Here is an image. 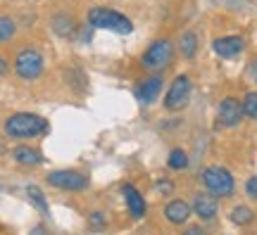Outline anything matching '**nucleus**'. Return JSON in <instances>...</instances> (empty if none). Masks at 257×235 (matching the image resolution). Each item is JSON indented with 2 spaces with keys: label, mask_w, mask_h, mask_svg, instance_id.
Segmentation results:
<instances>
[{
  "label": "nucleus",
  "mask_w": 257,
  "mask_h": 235,
  "mask_svg": "<svg viewBox=\"0 0 257 235\" xmlns=\"http://www.w3.org/2000/svg\"><path fill=\"white\" fill-rule=\"evenodd\" d=\"M17 34V22L8 15H0V43H8L12 41Z\"/></svg>",
  "instance_id": "nucleus-22"
},
{
  "label": "nucleus",
  "mask_w": 257,
  "mask_h": 235,
  "mask_svg": "<svg viewBox=\"0 0 257 235\" xmlns=\"http://www.w3.org/2000/svg\"><path fill=\"white\" fill-rule=\"evenodd\" d=\"M50 31L55 34L57 38H64V41H72V38L79 36V31H81V27H79V22H76V17L74 15H69V12H55L53 17H50Z\"/></svg>",
  "instance_id": "nucleus-15"
},
{
  "label": "nucleus",
  "mask_w": 257,
  "mask_h": 235,
  "mask_svg": "<svg viewBox=\"0 0 257 235\" xmlns=\"http://www.w3.org/2000/svg\"><path fill=\"white\" fill-rule=\"evenodd\" d=\"M176 48H179V53H181V57L184 60H195V55H198V48H200V43H198V34L195 31H184L181 36H179V43H176Z\"/></svg>",
  "instance_id": "nucleus-17"
},
{
  "label": "nucleus",
  "mask_w": 257,
  "mask_h": 235,
  "mask_svg": "<svg viewBox=\"0 0 257 235\" xmlns=\"http://www.w3.org/2000/svg\"><path fill=\"white\" fill-rule=\"evenodd\" d=\"M88 226L95 228V230H102V228L107 226V216H105V211H100V209L91 211V216H88Z\"/></svg>",
  "instance_id": "nucleus-24"
},
{
  "label": "nucleus",
  "mask_w": 257,
  "mask_h": 235,
  "mask_svg": "<svg viewBox=\"0 0 257 235\" xmlns=\"http://www.w3.org/2000/svg\"><path fill=\"white\" fill-rule=\"evenodd\" d=\"M229 221L233 226L245 228L255 221V211H252V207H248V204H236V207L229 211Z\"/></svg>",
  "instance_id": "nucleus-18"
},
{
  "label": "nucleus",
  "mask_w": 257,
  "mask_h": 235,
  "mask_svg": "<svg viewBox=\"0 0 257 235\" xmlns=\"http://www.w3.org/2000/svg\"><path fill=\"white\" fill-rule=\"evenodd\" d=\"M162 91H165V76L162 74H148V76H143V79H138L134 83V98L143 107L155 105L160 95H162Z\"/></svg>",
  "instance_id": "nucleus-9"
},
{
  "label": "nucleus",
  "mask_w": 257,
  "mask_h": 235,
  "mask_svg": "<svg viewBox=\"0 0 257 235\" xmlns=\"http://www.w3.org/2000/svg\"><path fill=\"white\" fill-rule=\"evenodd\" d=\"M10 157L15 159V164L24 166V169H36L41 164H46V154L41 147L31 143H17L12 150H10Z\"/></svg>",
  "instance_id": "nucleus-12"
},
{
  "label": "nucleus",
  "mask_w": 257,
  "mask_h": 235,
  "mask_svg": "<svg viewBox=\"0 0 257 235\" xmlns=\"http://www.w3.org/2000/svg\"><path fill=\"white\" fill-rule=\"evenodd\" d=\"M12 69H15V76H17L19 81H27V83L38 81L43 76V72H46V55L34 46L22 48L15 55Z\"/></svg>",
  "instance_id": "nucleus-5"
},
{
  "label": "nucleus",
  "mask_w": 257,
  "mask_h": 235,
  "mask_svg": "<svg viewBox=\"0 0 257 235\" xmlns=\"http://www.w3.org/2000/svg\"><path fill=\"white\" fill-rule=\"evenodd\" d=\"M8 154V145H5V138H0V157Z\"/></svg>",
  "instance_id": "nucleus-30"
},
{
  "label": "nucleus",
  "mask_w": 257,
  "mask_h": 235,
  "mask_svg": "<svg viewBox=\"0 0 257 235\" xmlns=\"http://www.w3.org/2000/svg\"><path fill=\"white\" fill-rule=\"evenodd\" d=\"M62 81L67 83V88H72L74 93H88V76L81 67H67L62 72Z\"/></svg>",
  "instance_id": "nucleus-16"
},
{
  "label": "nucleus",
  "mask_w": 257,
  "mask_h": 235,
  "mask_svg": "<svg viewBox=\"0 0 257 235\" xmlns=\"http://www.w3.org/2000/svg\"><path fill=\"white\" fill-rule=\"evenodd\" d=\"M27 197H29V202L34 204V209H38V214H41V216H48V214H50L46 192L38 188V185H27Z\"/></svg>",
  "instance_id": "nucleus-19"
},
{
  "label": "nucleus",
  "mask_w": 257,
  "mask_h": 235,
  "mask_svg": "<svg viewBox=\"0 0 257 235\" xmlns=\"http://www.w3.org/2000/svg\"><path fill=\"white\" fill-rule=\"evenodd\" d=\"M86 24L91 29H107L112 34H119V36H128L134 34V22L121 15L119 10L112 8H91L86 12Z\"/></svg>",
  "instance_id": "nucleus-4"
},
{
  "label": "nucleus",
  "mask_w": 257,
  "mask_h": 235,
  "mask_svg": "<svg viewBox=\"0 0 257 235\" xmlns=\"http://www.w3.org/2000/svg\"><path fill=\"white\" fill-rule=\"evenodd\" d=\"M212 50L221 60H233L245 50V38L238 34H229V36H219L212 41Z\"/></svg>",
  "instance_id": "nucleus-14"
},
{
  "label": "nucleus",
  "mask_w": 257,
  "mask_h": 235,
  "mask_svg": "<svg viewBox=\"0 0 257 235\" xmlns=\"http://www.w3.org/2000/svg\"><path fill=\"white\" fill-rule=\"evenodd\" d=\"M29 235H48V230H46L43 226H36V228H34V230H31Z\"/></svg>",
  "instance_id": "nucleus-29"
},
{
  "label": "nucleus",
  "mask_w": 257,
  "mask_h": 235,
  "mask_svg": "<svg viewBox=\"0 0 257 235\" xmlns=\"http://www.w3.org/2000/svg\"><path fill=\"white\" fill-rule=\"evenodd\" d=\"M243 188H245V195H248L252 202H257V173H255V176H250Z\"/></svg>",
  "instance_id": "nucleus-25"
},
{
  "label": "nucleus",
  "mask_w": 257,
  "mask_h": 235,
  "mask_svg": "<svg viewBox=\"0 0 257 235\" xmlns=\"http://www.w3.org/2000/svg\"><path fill=\"white\" fill-rule=\"evenodd\" d=\"M48 131H50V121L36 112H12L3 121L5 138L17 140V143H29V140L43 138L48 136Z\"/></svg>",
  "instance_id": "nucleus-1"
},
{
  "label": "nucleus",
  "mask_w": 257,
  "mask_h": 235,
  "mask_svg": "<svg viewBox=\"0 0 257 235\" xmlns=\"http://www.w3.org/2000/svg\"><path fill=\"white\" fill-rule=\"evenodd\" d=\"M8 72H10V62H8V57H3V55H0V76H5Z\"/></svg>",
  "instance_id": "nucleus-28"
},
{
  "label": "nucleus",
  "mask_w": 257,
  "mask_h": 235,
  "mask_svg": "<svg viewBox=\"0 0 257 235\" xmlns=\"http://www.w3.org/2000/svg\"><path fill=\"white\" fill-rule=\"evenodd\" d=\"M176 57V46L172 38H155L150 46L141 53L138 64L141 69L148 74H162L165 69H169L174 64Z\"/></svg>",
  "instance_id": "nucleus-2"
},
{
  "label": "nucleus",
  "mask_w": 257,
  "mask_h": 235,
  "mask_svg": "<svg viewBox=\"0 0 257 235\" xmlns=\"http://www.w3.org/2000/svg\"><path fill=\"white\" fill-rule=\"evenodd\" d=\"M179 235H210V233H207V228H205V226H200V223H193V226H186Z\"/></svg>",
  "instance_id": "nucleus-26"
},
{
  "label": "nucleus",
  "mask_w": 257,
  "mask_h": 235,
  "mask_svg": "<svg viewBox=\"0 0 257 235\" xmlns=\"http://www.w3.org/2000/svg\"><path fill=\"white\" fill-rule=\"evenodd\" d=\"M243 105H240L238 98H233V95H226V98L219 100V105H217V114H214V124L217 128L221 131H231V128H236L243 124Z\"/></svg>",
  "instance_id": "nucleus-8"
},
{
  "label": "nucleus",
  "mask_w": 257,
  "mask_h": 235,
  "mask_svg": "<svg viewBox=\"0 0 257 235\" xmlns=\"http://www.w3.org/2000/svg\"><path fill=\"white\" fill-rule=\"evenodd\" d=\"M198 178H200L202 188L207 190L210 195H214L217 199H229L236 195V178H233V173H231L226 166H221V164L205 166Z\"/></svg>",
  "instance_id": "nucleus-3"
},
{
  "label": "nucleus",
  "mask_w": 257,
  "mask_h": 235,
  "mask_svg": "<svg viewBox=\"0 0 257 235\" xmlns=\"http://www.w3.org/2000/svg\"><path fill=\"white\" fill-rule=\"evenodd\" d=\"M162 216H165V221L172 223V226H186L188 218L193 216L191 202H186V199H181V197L167 199L165 207H162Z\"/></svg>",
  "instance_id": "nucleus-13"
},
{
  "label": "nucleus",
  "mask_w": 257,
  "mask_h": 235,
  "mask_svg": "<svg viewBox=\"0 0 257 235\" xmlns=\"http://www.w3.org/2000/svg\"><path fill=\"white\" fill-rule=\"evenodd\" d=\"M191 95H193V79L188 74H176L174 81L169 83L165 98H162V107L165 112H184L191 105Z\"/></svg>",
  "instance_id": "nucleus-6"
},
{
  "label": "nucleus",
  "mask_w": 257,
  "mask_h": 235,
  "mask_svg": "<svg viewBox=\"0 0 257 235\" xmlns=\"http://www.w3.org/2000/svg\"><path fill=\"white\" fill-rule=\"evenodd\" d=\"M245 72H248L250 81L257 83V57H255V60H250V64H248V69H245Z\"/></svg>",
  "instance_id": "nucleus-27"
},
{
  "label": "nucleus",
  "mask_w": 257,
  "mask_h": 235,
  "mask_svg": "<svg viewBox=\"0 0 257 235\" xmlns=\"http://www.w3.org/2000/svg\"><path fill=\"white\" fill-rule=\"evenodd\" d=\"M176 190V183L169 178V176H160L155 181V192L157 195H162V197H169V195H174Z\"/></svg>",
  "instance_id": "nucleus-23"
},
{
  "label": "nucleus",
  "mask_w": 257,
  "mask_h": 235,
  "mask_svg": "<svg viewBox=\"0 0 257 235\" xmlns=\"http://www.w3.org/2000/svg\"><path fill=\"white\" fill-rule=\"evenodd\" d=\"M119 192H121V199H124V207H126L128 216L134 218V221H141V218L148 214V202H146V197H143V192L128 181L121 183Z\"/></svg>",
  "instance_id": "nucleus-10"
},
{
  "label": "nucleus",
  "mask_w": 257,
  "mask_h": 235,
  "mask_svg": "<svg viewBox=\"0 0 257 235\" xmlns=\"http://www.w3.org/2000/svg\"><path fill=\"white\" fill-rule=\"evenodd\" d=\"M46 183L62 192H83L91 188V176L79 169H53L46 176Z\"/></svg>",
  "instance_id": "nucleus-7"
},
{
  "label": "nucleus",
  "mask_w": 257,
  "mask_h": 235,
  "mask_svg": "<svg viewBox=\"0 0 257 235\" xmlns=\"http://www.w3.org/2000/svg\"><path fill=\"white\" fill-rule=\"evenodd\" d=\"M240 105H243V114L250 121H257V91H248L243 98H240Z\"/></svg>",
  "instance_id": "nucleus-21"
},
{
  "label": "nucleus",
  "mask_w": 257,
  "mask_h": 235,
  "mask_svg": "<svg viewBox=\"0 0 257 235\" xmlns=\"http://www.w3.org/2000/svg\"><path fill=\"white\" fill-rule=\"evenodd\" d=\"M191 209H193V216H198L202 223H210L219 214V199L214 197V195H210L207 190H198L193 195Z\"/></svg>",
  "instance_id": "nucleus-11"
},
{
  "label": "nucleus",
  "mask_w": 257,
  "mask_h": 235,
  "mask_svg": "<svg viewBox=\"0 0 257 235\" xmlns=\"http://www.w3.org/2000/svg\"><path fill=\"white\" fill-rule=\"evenodd\" d=\"M167 169L172 171H186L188 169V152L184 147H172L167 154Z\"/></svg>",
  "instance_id": "nucleus-20"
}]
</instances>
